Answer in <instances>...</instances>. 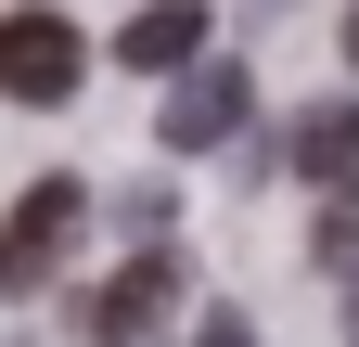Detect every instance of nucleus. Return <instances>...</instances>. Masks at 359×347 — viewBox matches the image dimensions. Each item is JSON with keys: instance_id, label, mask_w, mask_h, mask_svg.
Wrapping results in <instances>:
<instances>
[{"instance_id": "obj_9", "label": "nucleus", "mask_w": 359, "mask_h": 347, "mask_svg": "<svg viewBox=\"0 0 359 347\" xmlns=\"http://www.w3.org/2000/svg\"><path fill=\"white\" fill-rule=\"evenodd\" d=\"M346 65H359V0H346Z\"/></svg>"}, {"instance_id": "obj_8", "label": "nucleus", "mask_w": 359, "mask_h": 347, "mask_svg": "<svg viewBox=\"0 0 359 347\" xmlns=\"http://www.w3.org/2000/svg\"><path fill=\"white\" fill-rule=\"evenodd\" d=\"M346 347H359V270H346Z\"/></svg>"}, {"instance_id": "obj_1", "label": "nucleus", "mask_w": 359, "mask_h": 347, "mask_svg": "<svg viewBox=\"0 0 359 347\" xmlns=\"http://www.w3.org/2000/svg\"><path fill=\"white\" fill-rule=\"evenodd\" d=\"M77 77H90V39L65 13H39V0L0 13V103H39V116H52V103H77Z\"/></svg>"}, {"instance_id": "obj_2", "label": "nucleus", "mask_w": 359, "mask_h": 347, "mask_svg": "<svg viewBox=\"0 0 359 347\" xmlns=\"http://www.w3.org/2000/svg\"><path fill=\"white\" fill-rule=\"evenodd\" d=\"M244 116H257V77H244L231 52H218V65L193 52V65L167 77V116H154V142H167V155H218V142H231Z\"/></svg>"}, {"instance_id": "obj_5", "label": "nucleus", "mask_w": 359, "mask_h": 347, "mask_svg": "<svg viewBox=\"0 0 359 347\" xmlns=\"http://www.w3.org/2000/svg\"><path fill=\"white\" fill-rule=\"evenodd\" d=\"M205 39H218V13H205V0H142L116 52H128V65H154V77H180V65L205 52Z\"/></svg>"}, {"instance_id": "obj_4", "label": "nucleus", "mask_w": 359, "mask_h": 347, "mask_svg": "<svg viewBox=\"0 0 359 347\" xmlns=\"http://www.w3.org/2000/svg\"><path fill=\"white\" fill-rule=\"evenodd\" d=\"M167 309H180V257H167V244H142V257H128V270L77 309V334H90V347H142Z\"/></svg>"}, {"instance_id": "obj_7", "label": "nucleus", "mask_w": 359, "mask_h": 347, "mask_svg": "<svg viewBox=\"0 0 359 347\" xmlns=\"http://www.w3.org/2000/svg\"><path fill=\"white\" fill-rule=\"evenodd\" d=\"M193 347H257V322H244V309H205V334H193Z\"/></svg>"}, {"instance_id": "obj_3", "label": "nucleus", "mask_w": 359, "mask_h": 347, "mask_svg": "<svg viewBox=\"0 0 359 347\" xmlns=\"http://www.w3.org/2000/svg\"><path fill=\"white\" fill-rule=\"evenodd\" d=\"M77 232H90V193L77 181H26V206L0 219V296H39V283L65 270Z\"/></svg>"}, {"instance_id": "obj_6", "label": "nucleus", "mask_w": 359, "mask_h": 347, "mask_svg": "<svg viewBox=\"0 0 359 347\" xmlns=\"http://www.w3.org/2000/svg\"><path fill=\"white\" fill-rule=\"evenodd\" d=\"M283 155H295V181H321V193H334L346 167H359V103H346V91H334V103H308Z\"/></svg>"}, {"instance_id": "obj_10", "label": "nucleus", "mask_w": 359, "mask_h": 347, "mask_svg": "<svg viewBox=\"0 0 359 347\" xmlns=\"http://www.w3.org/2000/svg\"><path fill=\"white\" fill-rule=\"evenodd\" d=\"M334 206H359V167H346V181H334Z\"/></svg>"}]
</instances>
